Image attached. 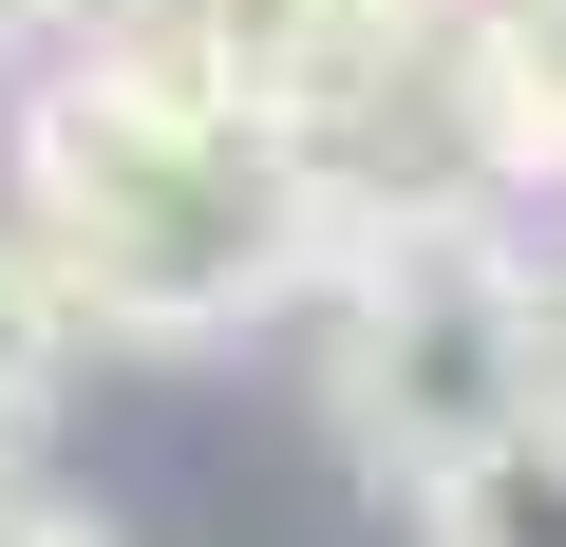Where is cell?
Here are the masks:
<instances>
[{
    "label": "cell",
    "mask_w": 566,
    "mask_h": 547,
    "mask_svg": "<svg viewBox=\"0 0 566 547\" xmlns=\"http://www.w3.org/2000/svg\"><path fill=\"white\" fill-rule=\"evenodd\" d=\"M20 245L57 264L76 340L208 359L340 264V170L264 95H227L208 39H114L20 95Z\"/></svg>",
    "instance_id": "6da1fadb"
},
{
    "label": "cell",
    "mask_w": 566,
    "mask_h": 547,
    "mask_svg": "<svg viewBox=\"0 0 566 547\" xmlns=\"http://www.w3.org/2000/svg\"><path fill=\"white\" fill-rule=\"evenodd\" d=\"M322 397H340L359 472H397V491H434L472 434H510V415L547 397V359H528V284H510V245H491L472 208L378 227V264L340 284V340H322Z\"/></svg>",
    "instance_id": "7a4b0ae2"
},
{
    "label": "cell",
    "mask_w": 566,
    "mask_h": 547,
    "mask_svg": "<svg viewBox=\"0 0 566 547\" xmlns=\"http://www.w3.org/2000/svg\"><path fill=\"white\" fill-rule=\"evenodd\" d=\"M453 20H472V0H208L189 39H208L227 95H264L283 133L340 170V133L397 114V76H453Z\"/></svg>",
    "instance_id": "3957f363"
},
{
    "label": "cell",
    "mask_w": 566,
    "mask_h": 547,
    "mask_svg": "<svg viewBox=\"0 0 566 547\" xmlns=\"http://www.w3.org/2000/svg\"><path fill=\"white\" fill-rule=\"evenodd\" d=\"M416 547H566V397H528L510 434H472L416 491Z\"/></svg>",
    "instance_id": "277c9868"
},
{
    "label": "cell",
    "mask_w": 566,
    "mask_h": 547,
    "mask_svg": "<svg viewBox=\"0 0 566 547\" xmlns=\"http://www.w3.org/2000/svg\"><path fill=\"white\" fill-rule=\"evenodd\" d=\"M57 378H76V303H57V264L0 227V453L57 415Z\"/></svg>",
    "instance_id": "5b68a950"
},
{
    "label": "cell",
    "mask_w": 566,
    "mask_h": 547,
    "mask_svg": "<svg viewBox=\"0 0 566 547\" xmlns=\"http://www.w3.org/2000/svg\"><path fill=\"white\" fill-rule=\"evenodd\" d=\"M208 0H20V39H57V57H114V39H189Z\"/></svg>",
    "instance_id": "8992f818"
},
{
    "label": "cell",
    "mask_w": 566,
    "mask_h": 547,
    "mask_svg": "<svg viewBox=\"0 0 566 547\" xmlns=\"http://www.w3.org/2000/svg\"><path fill=\"white\" fill-rule=\"evenodd\" d=\"M510 284H528V359H547V397H566V208H547V245H510Z\"/></svg>",
    "instance_id": "52a82bcc"
},
{
    "label": "cell",
    "mask_w": 566,
    "mask_h": 547,
    "mask_svg": "<svg viewBox=\"0 0 566 547\" xmlns=\"http://www.w3.org/2000/svg\"><path fill=\"white\" fill-rule=\"evenodd\" d=\"M0 547H114L95 509H57V491H0Z\"/></svg>",
    "instance_id": "ba28073f"
},
{
    "label": "cell",
    "mask_w": 566,
    "mask_h": 547,
    "mask_svg": "<svg viewBox=\"0 0 566 547\" xmlns=\"http://www.w3.org/2000/svg\"><path fill=\"white\" fill-rule=\"evenodd\" d=\"M0 39H20V0H0Z\"/></svg>",
    "instance_id": "9c48e42d"
}]
</instances>
